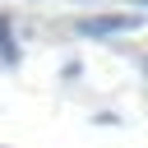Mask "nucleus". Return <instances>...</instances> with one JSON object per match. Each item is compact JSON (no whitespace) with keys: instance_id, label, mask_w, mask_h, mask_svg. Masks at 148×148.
Segmentation results:
<instances>
[{"instance_id":"1","label":"nucleus","mask_w":148,"mask_h":148,"mask_svg":"<svg viewBox=\"0 0 148 148\" xmlns=\"http://www.w3.org/2000/svg\"><path fill=\"white\" fill-rule=\"evenodd\" d=\"M130 28H139V14H92L79 23L83 37H111V32H130Z\"/></svg>"},{"instance_id":"2","label":"nucleus","mask_w":148,"mask_h":148,"mask_svg":"<svg viewBox=\"0 0 148 148\" xmlns=\"http://www.w3.org/2000/svg\"><path fill=\"white\" fill-rule=\"evenodd\" d=\"M0 60H5V65L18 60V51H14V32H9V18H5V14H0Z\"/></svg>"},{"instance_id":"3","label":"nucleus","mask_w":148,"mask_h":148,"mask_svg":"<svg viewBox=\"0 0 148 148\" xmlns=\"http://www.w3.org/2000/svg\"><path fill=\"white\" fill-rule=\"evenodd\" d=\"M139 5H143V9H148V0H139Z\"/></svg>"}]
</instances>
